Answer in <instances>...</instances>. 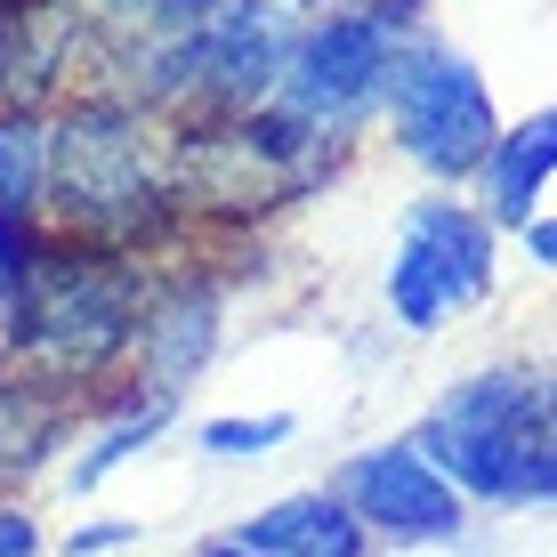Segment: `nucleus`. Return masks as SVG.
Here are the masks:
<instances>
[{
	"mask_svg": "<svg viewBox=\"0 0 557 557\" xmlns=\"http://www.w3.org/2000/svg\"><path fill=\"white\" fill-rule=\"evenodd\" d=\"M332 493L356 509L363 533H380V542H453L460 517H469V509H460V485L420 445H372V453H356L348 469H339Z\"/></svg>",
	"mask_w": 557,
	"mask_h": 557,
	"instance_id": "0eeeda50",
	"label": "nucleus"
},
{
	"mask_svg": "<svg viewBox=\"0 0 557 557\" xmlns=\"http://www.w3.org/2000/svg\"><path fill=\"white\" fill-rule=\"evenodd\" d=\"M525 259L533 267H557V219H533L525 226Z\"/></svg>",
	"mask_w": 557,
	"mask_h": 557,
	"instance_id": "a211bd4d",
	"label": "nucleus"
},
{
	"mask_svg": "<svg viewBox=\"0 0 557 557\" xmlns=\"http://www.w3.org/2000/svg\"><path fill=\"white\" fill-rule=\"evenodd\" d=\"M57 429H65V396H57L49 380L0 363V469H9V476L41 469L49 445H57Z\"/></svg>",
	"mask_w": 557,
	"mask_h": 557,
	"instance_id": "f8f14e48",
	"label": "nucleus"
},
{
	"mask_svg": "<svg viewBox=\"0 0 557 557\" xmlns=\"http://www.w3.org/2000/svg\"><path fill=\"white\" fill-rule=\"evenodd\" d=\"M219 348V283L195 275V267H170V275H153V299H146V323H138V388L146 396H170L178 405V388L210 363Z\"/></svg>",
	"mask_w": 557,
	"mask_h": 557,
	"instance_id": "6e6552de",
	"label": "nucleus"
},
{
	"mask_svg": "<svg viewBox=\"0 0 557 557\" xmlns=\"http://www.w3.org/2000/svg\"><path fill=\"white\" fill-rule=\"evenodd\" d=\"M41 549V533H33L25 509H0V557H33Z\"/></svg>",
	"mask_w": 557,
	"mask_h": 557,
	"instance_id": "f3484780",
	"label": "nucleus"
},
{
	"mask_svg": "<svg viewBox=\"0 0 557 557\" xmlns=\"http://www.w3.org/2000/svg\"><path fill=\"white\" fill-rule=\"evenodd\" d=\"M122 542H129V517H113V525H82L65 542V557H98V549H122Z\"/></svg>",
	"mask_w": 557,
	"mask_h": 557,
	"instance_id": "dca6fc26",
	"label": "nucleus"
},
{
	"mask_svg": "<svg viewBox=\"0 0 557 557\" xmlns=\"http://www.w3.org/2000/svg\"><path fill=\"white\" fill-rule=\"evenodd\" d=\"M380 122H388L396 153L436 186H469L476 170H485L493 138H502V113H493L485 73H476L453 41H436V33H412V41L388 49Z\"/></svg>",
	"mask_w": 557,
	"mask_h": 557,
	"instance_id": "20e7f679",
	"label": "nucleus"
},
{
	"mask_svg": "<svg viewBox=\"0 0 557 557\" xmlns=\"http://www.w3.org/2000/svg\"><path fill=\"white\" fill-rule=\"evenodd\" d=\"M162 420H170V396H146V388H138V405H122V420H113L98 445L82 453L73 485H98V476H113V469H122V460L138 453V445H153V429H162Z\"/></svg>",
	"mask_w": 557,
	"mask_h": 557,
	"instance_id": "ddd939ff",
	"label": "nucleus"
},
{
	"mask_svg": "<svg viewBox=\"0 0 557 557\" xmlns=\"http://www.w3.org/2000/svg\"><path fill=\"white\" fill-rule=\"evenodd\" d=\"M549 178H557V106L502 122L485 170H476V210H485L493 226H509V235H525V226L542 219Z\"/></svg>",
	"mask_w": 557,
	"mask_h": 557,
	"instance_id": "1a4fd4ad",
	"label": "nucleus"
},
{
	"mask_svg": "<svg viewBox=\"0 0 557 557\" xmlns=\"http://www.w3.org/2000/svg\"><path fill=\"white\" fill-rule=\"evenodd\" d=\"M41 210H49V106H0V219H41Z\"/></svg>",
	"mask_w": 557,
	"mask_h": 557,
	"instance_id": "9b49d317",
	"label": "nucleus"
},
{
	"mask_svg": "<svg viewBox=\"0 0 557 557\" xmlns=\"http://www.w3.org/2000/svg\"><path fill=\"white\" fill-rule=\"evenodd\" d=\"M195 557H251L243 542H210V549H195Z\"/></svg>",
	"mask_w": 557,
	"mask_h": 557,
	"instance_id": "6ab92c4d",
	"label": "nucleus"
},
{
	"mask_svg": "<svg viewBox=\"0 0 557 557\" xmlns=\"http://www.w3.org/2000/svg\"><path fill=\"white\" fill-rule=\"evenodd\" d=\"M493 235L502 226L460 195H420L396 219V251H388V315L405 332H445L460 307H476L493 292Z\"/></svg>",
	"mask_w": 557,
	"mask_h": 557,
	"instance_id": "423d86ee",
	"label": "nucleus"
},
{
	"mask_svg": "<svg viewBox=\"0 0 557 557\" xmlns=\"http://www.w3.org/2000/svg\"><path fill=\"white\" fill-rule=\"evenodd\" d=\"M363 16H372L388 41H412V33H429V0H356Z\"/></svg>",
	"mask_w": 557,
	"mask_h": 557,
	"instance_id": "2eb2a0df",
	"label": "nucleus"
},
{
	"mask_svg": "<svg viewBox=\"0 0 557 557\" xmlns=\"http://www.w3.org/2000/svg\"><path fill=\"white\" fill-rule=\"evenodd\" d=\"M235 542L251 557H363L372 533L356 525V509L339 502V493H292V502L259 509Z\"/></svg>",
	"mask_w": 557,
	"mask_h": 557,
	"instance_id": "9d476101",
	"label": "nucleus"
},
{
	"mask_svg": "<svg viewBox=\"0 0 557 557\" xmlns=\"http://www.w3.org/2000/svg\"><path fill=\"white\" fill-rule=\"evenodd\" d=\"M153 299V267L129 251H89V243L49 235L33 275L0 292V363L49 380L57 396L98 388L138 356V323Z\"/></svg>",
	"mask_w": 557,
	"mask_h": 557,
	"instance_id": "f03ea898",
	"label": "nucleus"
},
{
	"mask_svg": "<svg viewBox=\"0 0 557 557\" xmlns=\"http://www.w3.org/2000/svg\"><path fill=\"white\" fill-rule=\"evenodd\" d=\"M283 436H292V420H283V412H259V420H202V453H219V460H259V453H275Z\"/></svg>",
	"mask_w": 557,
	"mask_h": 557,
	"instance_id": "4468645a",
	"label": "nucleus"
},
{
	"mask_svg": "<svg viewBox=\"0 0 557 557\" xmlns=\"http://www.w3.org/2000/svg\"><path fill=\"white\" fill-rule=\"evenodd\" d=\"M388 33L356 9V0H332L315 25L283 49V73H275V113H292L299 129L332 146H356L363 129L380 122V82H388Z\"/></svg>",
	"mask_w": 557,
	"mask_h": 557,
	"instance_id": "39448f33",
	"label": "nucleus"
},
{
	"mask_svg": "<svg viewBox=\"0 0 557 557\" xmlns=\"http://www.w3.org/2000/svg\"><path fill=\"white\" fill-rule=\"evenodd\" d=\"M412 445L493 509L557 502V380L533 363H493L420 420Z\"/></svg>",
	"mask_w": 557,
	"mask_h": 557,
	"instance_id": "7ed1b4c3",
	"label": "nucleus"
},
{
	"mask_svg": "<svg viewBox=\"0 0 557 557\" xmlns=\"http://www.w3.org/2000/svg\"><path fill=\"white\" fill-rule=\"evenodd\" d=\"M49 235L89 243V251L153 259L186 235L178 186H170V146L138 98L113 82H89L49 106Z\"/></svg>",
	"mask_w": 557,
	"mask_h": 557,
	"instance_id": "f257e3e1",
	"label": "nucleus"
}]
</instances>
